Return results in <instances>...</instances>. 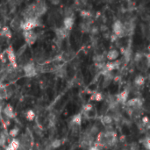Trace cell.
Listing matches in <instances>:
<instances>
[{
	"mask_svg": "<svg viewBox=\"0 0 150 150\" xmlns=\"http://www.w3.org/2000/svg\"><path fill=\"white\" fill-rule=\"evenodd\" d=\"M40 25V18H31L28 19H25V21L21 22L20 25V28L25 32V31H31L33 28H35L36 26Z\"/></svg>",
	"mask_w": 150,
	"mask_h": 150,
	"instance_id": "cell-1",
	"label": "cell"
},
{
	"mask_svg": "<svg viewBox=\"0 0 150 150\" xmlns=\"http://www.w3.org/2000/svg\"><path fill=\"white\" fill-rule=\"evenodd\" d=\"M23 36H24L26 45H28V46H33L36 42L37 38H38L37 34L35 33V32L33 30L23 32Z\"/></svg>",
	"mask_w": 150,
	"mask_h": 150,
	"instance_id": "cell-2",
	"label": "cell"
},
{
	"mask_svg": "<svg viewBox=\"0 0 150 150\" xmlns=\"http://www.w3.org/2000/svg\"><path fill=\"white\" fill-rule=\"evenodd\" d=\"M112 32L113 34L116 35L118 38L125 36V31H124V25L120 20H116L112 24Z\"/></svg>",
	"mask_w": 150,
	"mask_h": 150,
	"instance_id": "cell-3",
	"label": "cell"
},
{
	"mask_svg": "<svg viewBox=\"0 0 150 150\" xmlns=\"http://www.w3.org/2000/svg\"><path fill=\"white\" fill-rule=\"evenodd\" d=\"M47 5L43 2H38L36 4H33V12L36 18H40L47 11Z\"/></svg>",
	"mask_w": 150,
	"mask_h": 150,
	"instance_id": "cell-4",
	"label": "cell"
},
{
	"mask_svg": "<svg viewBox=\"0 0 150 150\" xmlns=\"http://www.w3.org/2000/svg\"><path fill=\"white\" fill-rule=\"evenodd\" d=\"M24 74L26 77H33L37 75V70L33 62H28L24 65Z\"/></svg>",
	"mask_w": 150,
	"mask_h": 150,
	"instance_id": "cell-5",
	"label": "cell"
},
{
	"mask_svg": "<svg viewBox=\"0 0 150 150\" xmlns=\"http://www.w3.org/2000/svg\"><path fill=\"white\" fill-rule=\"evenodd\" d=\"M125 105L127 107V109L138 110V109H140V108L142 107L143 103H142V99H140L138 98H131V99L127 100Z\"/></svg>",
	"mask_w": 150,
	"mask_h": 150,
	"instance_id": "cell-6",
	"label": "cell"
},
{
	"mask_svg": "<svg viewBox=\"0 0 150 150\" xmlns=\"http://www.w3.org/2000/svg\"><path fill=\"white\" fill-rule=\"evenodd\" d=\"M4 52H5V54H6V58H7V60L11 62V66H12L13 68H16V67H17V63H16L17 56H16V54H15V53H14L12 47H9Z\"/></svg>",
	"mask_w": 150,
	"mask_h": 150,
	"instance_id": "cell-7",
	"label": "cell"
},
{
	"mask_svg": "<svg viewBox=\"0 0 150 150\" xmlns=\"http://www.w3.org/2000/svg\"><path fill=\"white\" fill-rule=\"evenodd\" d=\"M128 96H129V91L127 90H124L123 91L120 92L116 96V100L118 103L125 105L127 103V101L128 100Z\"/></svg>",
	"mask_w": 150,
	"mask_h": 150,
	"instance_id": "cell-8",
	"label": "cell"
},
{
	"mask_svg": "<svg viewBox=\"0 0 150 150\" xmlns=\"http://www.w3.org/2000/svg\"><path fill=\"white\" fill-rule=\"evenodd\" d=\"M3 113H4V115L6 117V118H8V119H14L15 118V112H14V110H13V107L11 105H9V104H7L4 107V109H3Z\"/></svg>",
	"mask_w": 150,
	"mask_h": 150,
	"instance_id": "cell-9",
	"label": "cell"
},
{
	"mask_svg": "<svg viewBox=\"0 0 150 150\" xmlns=\"http://www.w3.org/2000/svg\"><path fill=\"white\" fill-rule=\"evenodd\" d=\"M74 22H75V19L72 16L71 17H65L63 19V27L66 30L70 31L74 25Z\"/></svg>",
	"mask_w": 150,
	"mask_h": 150,
	"instance_id": "cell-10",
	"label": "cell"
},
{
	"mask_svg": "<svg viewBox=\"0 0 150 150\" xmlns=\"http://www.w3.org/2000/svg\"><path fill=\"white\" fill-rule=\"evenodd\" d=\"M119 56H120V52L115 48L109 50L106 54V59L109 61H115L119 58Z\"/></svg>",
	"mask_w": 150,
	"mask_h": 150,
	"instance_id": "cell-11",
	"label": "cell"
},
{
	"mask_svg": "<svg viewBox=\"0 0 150 150\" xmlns=\"http://www.w3.org/2000/svg\"><path fill=\"white\" fill-rule=\"evenodd\" d=\"M19 147H20V143L18 140L14 138L9 142L8 146L4 149V150H18Z\"/></svg>",
	"mask_w": 150,
	"mask_h": 150,
	"instance_id": "cell-12",
	"label": "cell"
},
{
	"mask_svg": "<svg viewBox=\"0 0 150 150\" xmlns=\"http://www.w3.org/2000/svg\"><path fill=\"white\" fill-rule=\"evenodd\" d=\"M69 31L66 30V29H65L63 26H62V27H61V28H58V29H56V30H55L56 36H57V38H58L59 40H63V39H65V38L68 36V34H69Z\"/></svg>",
	"mask_w": 150,
	"mask_h": 150,
	"instance_id": "cell-13",
	"label": "cell"
},
{
	"mask_svg": "<svg viewBox=\"0 0 150 150\" xmlns=\"http://www.w3.org/2000/svg\"><path fill=\"white\" fill-rule=\"evenodd\" d=\"M0 34H1V36L5 37V38H7V39H11V35H12L11 31V29H10L9 26H4V27L1 29Z\"/></svg>",
	"mask_w": 150,
	"mask_h": 150,
	"instance_id": "cell-14",
	"label": "cell"
},
{
	"mask_svg": "<svg viewBox=\"0 0 150 150\" xmlns=\"http://www.w3.org/2000/svg\"><path fill=\"white\" fill-rule=\"evenodd\" d=\"M104 99V96L101 92L96 91L94 92L91 96V100L92 101H96V102H101Z\"/></svg>",
	"mask_w": 150,
	"mask_h": 150,
	"instance_id": "cell-15",
	"label": "cell"
},
{
	"mask_svg": "<svg viewBox=\"0 0 150 150\" xmlns=\"http://www.w3.org/2000/svg\"><path fill=\"white\" fill-rule=\"evenodd\" d=\"M134 84L138 87H141L145 84V77L142 75H139L134 78Z\"/></svg>",
	"mask_w": 150,
	"mask_h": 150,
	"instance_id": "cell-16",
	"label": "cell"
},
{
	"mask_svg": "<svg viewBox=\"0 0 150 150\" xmlns=\"http://www.w3.org/2000/svg\"><path fill=\"white\" fill-rule=\"evenodd\" d=\"M101 121H102V123H103L105 126H110V125L112 123L113 119H112V116H110V115L107 114V115H104V116L102 117Z\"/></svg>",
	"mask_w": 150,
	"mask_h": 150,
	"instance_id": "cell-17",
	"label": "cell"
},
{
	"mask_svg": "<svg viewBox=\"0 0 150 150\" xmlns=\"http://www.w3.org/2000/svg\"><path fill=\"white\" fill-rule=\"evenodd\" d=\"M25 119H26L27 120H29V121H33V120L35 119V117H36L35 112H34L33 110H31V109H29V110H27V111L25 112Z\"/></svg>",
	"mask_w": 150,
	"mask_h": 150,
	"instance_id": "cell-18",
	"label": "cell"
},
{
	"mask_svg": "<svg viewBox=\"0 0 150 150\" xmlns=\"http://www.w3.org/2000/svg\"><path fill=\"white\" fill-rule=\"evenodd\" d=\"M80 28H81V30H82L83 32H84V33H89V32L91 31V24H90L89 22H83V23H81V25H80Z\"/></svg>",
	"mask_w": 150,
	"mask_h": 150,
	"instance_id": "cell-19",
	"label": "cell"
},
{
	"mask_svg": "<svg viewBox=\"0 0 150 150\" xmlns=\"http://www.w3.org/2000/svg\"><path fill=\"white\" fill-rule=\"evenodd\" d=\"M19 134V129L18 128V127H13V128H11L10 131H9V135L11 136V137H12L13 139L15 138V137H17V135Z\"/></svg>",
	"mask_w": 150,
	"mask_h": 150,
	"instance_id": "cell-20",
	"label": "cell"
},
{
	"mask_svg": "<svg viewBox=\"0 0 150 150\" xmlns=\"http://www.w3.org/2000/svg\"><path fill=\"white\" fill-rule=\"evenodd\" d=\"M81 17L83 18H89L92 16L91 12L90 11H87V10H83L81 11V13H80Z\"/></svg>",
	"mask_w": 150,
	"mask_h": 150,
	"instance_id": "cell-21",
	"label": "cell"
},
{
	"mask_svg": "<svg viewBox=\"0 0 150 150\" xmlns=\"http://www.w3.org/2000/svg\"><path fill=\"white\" fill-rule=\"evenodd\" d=\"M61 145H62V141L60 139H55L51 143V147L53 149H58V148L61 147Z\"/></svg>",
	"mask_w": 150,
	"mask_h": 150,
	"instance_id": "cell-22",
	"label": "cell"
},
{
	"mask_svg": "<svg viewBox=\"0 0 150 150\" xmlns=\"http://www.w3.org/2000/svg\"><path fill=\"white\" fill-rule=\"evenodd\" d=\"M93 60L95 61L96 63H103V62H105V57H104L103 54L96 55V56L93 58Z\"/></svg>",
	"mask_w": 150,
	"mask_h": 150,
	"instance_id": "cell-23",
	"label": "cell"
},
{
	"mask_svg": "<svg viewBox=\"0 0 150 150\" xmlns=\"http://www.w3.org/2000/svg\"><path fill=\"white\" fill-rule=\"evenodd\" d=\"M142 141H143V142H142L143 147H144V148H145L147 150H149L150 149L149 138V137H146V138H144V139H143V140H142Z\"/></svg>",
	"mask_w": 150,
	"mask_h": 150,
	"instance_id": "cell-24",
	"label": "cell"
},
{
	"mask_svg": "<svg viewBox=\"0 0 150 150\" xmlns=\"http://www.w3.org/2000/svg\"><path fill=\"white\" fill-rule=\"evenodd\" d=\"M5 143H6V136H5L4 134L1 133L0 134V148L4 147Z\"/></svg>",
	"mask_w": 150,
	"mask_h": 150,
	"instance_id": "cell-25",
	"label": "cell"
},
{
	"mask_svg": "<svg viewBox=\"0 0 150 150\" xmlns=\"http://www.w3.org/2000/svg\"><path fill=\"white\" fill-rule=\"evenodd\" d=\"M99 134V128L97 126H92L91 128L90 129V134L91 135H96Z\"/></svg>",
	"mask_w": 150,
	"mask_h": 150,
	"instance_id": "cell-26",
	"label": "cell"
},
{
	"mask_svg": "<svg viewBox=\"0 0 150 150\" xmlns=\"http://www.w3.org/2000/svg\"><path fill=\"white\" fill-rule=\"evenodd\" d=\"M93 110V105L91 104H87L83 106V112H86V113H89L91 112V111Z\"/></svg>",
	"mask_w": 150,
	"mask_h": 150,
	"instance_id": "cell-27",
	"label": "cell"
},
{
	"mask_svg": "<svg viewBox=\"0 0 150 150\" xmlns=\"http://www.w3.org/2000/svg\"><path fill=\"white\" fill-rule=\"evenodd\" d=\"M130 150H140V145L138 142H134L130 144V148H129Z\"/></svg>",
	"mask_w": 150,
	"mask_h": 150,
	"instance_id": "cell-28",
	"label": "cell"
},
{
	"mask_svg": "<svg viewBox=\"0 0 150 150\" xmlns=\"http://www.w3.org/2000/svg\"><path fill=\"white\" fill-rule=\"evenodd\" d=\"M98 30H99L100 32H102V33H105V32L108 31V26H107L106 25H101L100 27L98 28Z\"/></svg>",
	"mask_w": 150,
	"mask_h": 150,
	"instance_id": "cell-29",
	"label": "cell"
},
{
	"mask_svg": "<svg viewBox=\"0 0 150 150\" xmlns=\"http://www.w3.org/2000/svg\"><path fill=\"white\" fill-rule=\"evenodd\" d=\"M90 32H91V33H93V34H97L98 32H99V30H98V27H91V31Z\"/></svg>",
	"mask_w": 150,
	"mask_h": 150,
	"instance_id": "cell-30",
	"label": "cell"
},
{
	"mask_svg": "<svg viewBox=\"0 0 150 150\" xmlns=\"http://www.w3.org/2000/svg\"><path fill=\"white\" fill-rule=\"evenodd\" d=\"M89 150H100V149H99L98 146H92V147L90 148V149Z\"/></svg>",
	"mask_w": 150,
	"mask_h": 150,
	"instance_id": "cell-31",
	"label": "cell"
},
{
	"mask_svg": "<svg viewBox=\"0 0 150 150\" xmlns=\"http://www.w3.org/2000/svg\"><path fill=\"white\" fill-rule=\"evenodd\" d=\"M52 4H60V1H56V2H52Z\"/></svg>",
	"mask_w": 150,
	"mask_h": 150,
	"instance_id": "cell-32",
	"label": "cell"
},
{
	"mask_svg": "<svg viewBox=\"0 0 150 150\" xmlns=\"http://www.w3.org/2000/svg\"><path fill=\"white\" fill-rule=\"evenodd\" d=\"M2 112V107H1V105H0V113Z\"/></svg>",
	"mask_w": 150,
	"mask_h": 150,
	"instance_id": "cell-33",
	"label": "cell"
}]
</instances>
